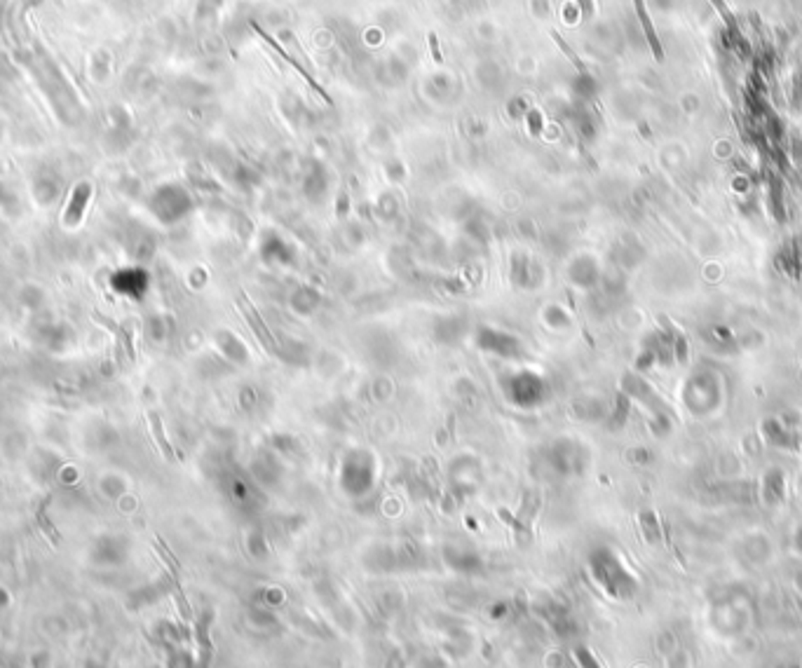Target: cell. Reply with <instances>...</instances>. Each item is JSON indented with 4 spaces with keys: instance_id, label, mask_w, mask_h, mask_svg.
I'll list each match as a JSON object with an SVG mask.
<instances>
[{
    "instance_id": "11",
    "label": "cell",
    "mask_w": 802,
    "mask_h": 668,
    "mask_svg": "<svg viewBox=\"0 0 802 668\" xmlns=\"http://www.w3.org/2000/svg\"><path fill=\"white\" fill-rule=\"evenodd\" d=\"M430 40H432V45H437V38H434V36H430ZM434 59H437V62H441V52H439V50H434Z\"/></svg>"
},
{
    "instance_id": "12",
    "label": "cell",
    "mask_w": 802,
    "mask_h": 668,
    "mask_svg": "<svg viewBox=\"0 0 802 668\" xmlns=\"http://www.w3.org/2000/svg\"><path fill=\"white\" fill-rule=\"evenodd\" d=\"M798 546H800V549H802V530L798 532Z\"/></svg>"
},
{
    "instance_id": "3",
    "label": "cell",
    "mask_w": 802,
    "mask_h": 668,
    "mask_svg": "<svg viewBox=\"0 0 802 668\" xmlns=\"http://www.w3.org/2000/svg\"><path fill=\"white\" fill-rule=\"evenodd\" d=\"M92 192H94V188H92V183H87V181L78 183L76 188H73L71 197H69V204H66V209H64V225L66 228H78L80 225V220H83V216H85L87 204H90V199H92Z\"/></svg>"
},
{
    "instance_id": "5",
    "label": "cell",
    "mask_w": 802,
    "mask_h": 668,
    "mask_svg": "<svg viewBox=\"0 0 802 668\" xmlns=\"http://www.w3.org/2000/svg\"><path fill=\"white\" fill-rule=\"evenodd\" d=\"M572 661L577 664V668H603L600 666V661L596 659V654H593L586 645H572Z\"/></svg>"
},
{
    "instance_id": "2",
    "label": "cell",
    "mask_w": 802,
    "mask_h": 668,
    "mask_svg": "<svg viewBox=\"0 0 802 668\" xmlns=\"http://www.w3.org/2000/svg\"><path fill=\"white\" fill-rule=\"evenodd\" d=\"M237 305H239V310H242V315H244V322L249 324V329L253 331V336L258 338V343L263 345L267 352H270V350L277 352V340H275V336H272L270 326L263 322V317H260L256 307H253L249 300H246L244 293L237 298Z\"/></svg>"
},
{
    "instance_id": "7",
    "label": "cell",
    "mask_w": 802,
    "mask_h": 668,
    "mask_svg": "<svg viewBox=\"0 0 802 668\" xmlns=\"http://www.w3.org/2000/svg\"><path fill=\"white\" fill-rule=\"evenodd\" d=\"M781 495H784V485H781L779 471L767 474V478H765V499H767V502H779Z\"/></svg>"
},
{
    "instance_id": "6",
    "label": "cell",
    "mask_w": 802,
    "mask_h": 668,
    "mask_svg": "<svg viewBox=\"0 0 802 668\" xmlns=\"http://www.w3.org/2000/svg\"><path fill=\"white\" fill-rule=\"evenodd\" d=\"M148 422H150V427H153V434H155V441L160 443V450H162L169 460H174L171 446H169V441H167L164 432H162V420H160V415H157L155 411H148Z\"/></svg>"
},
{
    "instance_id": "9",
    "label": "cell",
    "mask_w": 802,
    "mask_h": 668,
    "mask_svg": "<svg viewBox=\"0 0 802 668\" xmlns=\"http://www.w3.org/2000/svg\"><path fill=\"white\" fill-rule=\"evenodd\" d=\"M711 3L716 5V12H718L720 17H723V22H725L727 26H730V29H737V19H734V17H732V12L725 8L723 0H711Z\"/></svg>"
},
{
    "instance_id": "1",
    "label": "cell",
    "mask_w": 802,
    "mask_h": 668,
    "mask_svg": "<svg viewBox=\"0 0 802 668\" xmlns=\"http://www.w3.org/2000/svg\"><path fill=\"white\" fill-rule=\"evenodd\" d=\"M711 626L716 629L723 638H737L748 629V621H751V612H748L746 603H739V600H725V603H716L711 610Z\"/></svg>"
},
{
    "instance_id": "8",
    "label": "cell",
    "mask_w": 802,
    "mask_h": 668,
    "mask_svg": "<svg viewBox=\"0 0 802 668\" xmlns=\"http://www.w3.org/2000/svg\"><path fill=\"white\" fill-rule=\"evenodd\" d=\"M413 668H449V664L439 652H423L413 661Z\"/></svg>"
},
{
    "instance_id": "4",
    "label": "cell",
    "mask_w": 802,
    "mask_h": 668,
    "mask_svg": "<svg viewBox=\"0 0 802 668\" xmlns=\"http://www.w3.org/2000/svg\"><path fill=\"white\" fill-rule=\"evenodd\" d=\"M633 5H636L638 22H640V26H643V31H645L647 45H650V50H652L654 59H657V62H661V59H664V50H661L659 38H657V33H654V26H652V22H650V15H647V12H645L643 0H633Z\"/></svg>"
},
{
    "instance_id": "10",
    "label": "cell",
    "mask_w": 802,
    "mask_h": 668,
    "mask_svg": "<svg viewBox=\"0 0 802 668\" xmlns=\"http://www.w3.org/2000/svg\"><path fill=\"white\" fill-rule=\"evenodd\" d=\"M554 40H556V43H558V48H561V50H563V52H565V55H568V57H570V62H572L575 66H577V69H579V71H582V62H579V59H577V57H575V55H572V50H570V48H568V45H565V43H563V40H561V38L556 36V33H554Z\"/></svg>"
}]
</instances>
